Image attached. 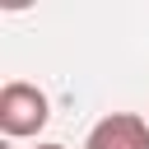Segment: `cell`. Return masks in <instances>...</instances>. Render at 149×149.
I'll use <instances>...</instances> for the list:
<instances>
[{
	"label": "cell",
	"mask_w": 149,
	"mask_h": 149,
	"mask_svg": "<svg viewBox=\"0 0 149 149\" xmlns=\"http://www.w3.org/2000/svg\"><path fill=\"white\" fill-rule=\"evenodd\" d=\"M47 121H51V102H47V93L37 84L9 79L0 88V130H5V140H28Z\"/></svg>",
	"instance_id": "6da1fadb"
},
{
	"label": "cell",
	"mask_w": 149,
	"mask_h": 149,
	"mask_svg": "<svg viewBox=\"0 0 149 149\" xmlns=\"http://www.w3.org/2000/svg\"><path fill=\"white\" fill-rule=\"evenodd\" d=\"M84 149H149V121L140 112H107L88 130Z\"/></svg>",
	"instance_id": "7a4b0ae2"
},
{
	"label": "cell",
	"mask_w": 149,
	"mask_h": 149,
	"mask_svg": "<svg viewBox=\"0 0 149 149\" xmlns=\"http://www.w3.org/2000/svg\"><path fill=\"white\" fill-rule=\"evenodd\" d=\"M33 149H65V144H56V140H47V144H33Z\"/></svg>",
	"instance_id": "3957f363"
},
{
	"label": "cell",
	"mask_w": 149,
	"mask_h": 149,
	"mask_svg": "<svg viewBox=\"0 0 149 149\" xmlns=\"http://www.w3.org/2000/svg\"><path fill=\"white\" fill-rule=\"evenodd\" d=\"M0 149H9V140H5V144H0Z\"/></svg>",
	"instance_id": "277c9868"
}]
</instances>
